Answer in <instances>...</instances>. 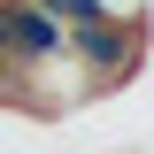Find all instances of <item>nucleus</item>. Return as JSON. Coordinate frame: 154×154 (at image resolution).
I'll return each mask as SVG.
<instances>
[{"label": "nucleus", "instance_id": "1", "mask_svg": "<svg viewBox=\"0 0 154 154\" xmlns=\"http://www.w3.org/2000/svg\"><path fill=\"white\" fill-rule=\"evenodd\" d=\"M69 54L77 69L93 77V100L123 93V85H139V69L154 62V16H116V8H100V16L69 23Z\"/></svg>", "mask_w": 154, "mask_h": 154}, {"label": "nucleus", "instance_id": "2", "mask_svg": "<svg viewBox=\"0 0 154 154\" xmlns=\"http://www.w3.org/2000/svg\"><path fill=\"white\" fill-rule=\"evenodd\" d=\"M69 46V23H54L38 0H8V69L16 62H46Z\"/></svg>", "mask_w": 154, "mask_h": 154}]
</instances>
